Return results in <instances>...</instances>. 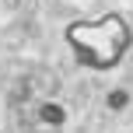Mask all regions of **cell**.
<instances>
[{"label":"cell","instance_id":"cell-1","mask_svg":"<svg viewBox=\"0 0 133 133\" xmlns=\"http://www.w3.org/2000/svg\"><path fill=\"white\" fill-rule=\"evenodd\" d=\"M66 46L88 70H112L133 46V28L123 14H102L66 25Z\"/></svg>","mask_w":133,"mask_h":133},{"label":"cell","instance_id":"cell-2","mask_svg":"<svg viewBox=\"0 0 133 133\" xmlns=\"http://www.w3.org/2000/svg\"><path fill=\"white\" fill-rule=\"evenodd\" d=\"M39 119L46 123V126H63V119H66V109H63V105H56V102H46V105L39 109Z\"/></svg>","mask_w":133,"mask_h":133},{"label":"cell","instance_id":"cell-3","mask_svg":"<svg viewBox=\"0 0 133 133\" xmlns=\"http://www.w3.org/2000/svg\"><path fill=\"white\" fill-rule=\"evenodd\" d=\"M126 102H130V95L119 88V91H112V95L105 98V105H109V109H126Z\"/></svg>","mask_w":133,"mask_h":133}]
</instances>
